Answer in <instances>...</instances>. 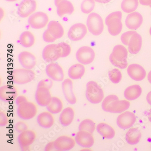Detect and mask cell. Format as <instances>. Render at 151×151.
<instances>
[{"label":"cell","mask_w":151,"mask_h":151,"mask_svg":"<svg viewBox=\"0 0 151 151\" xmlns=\"http://www.w3.org/2000/svg\"><path fill=\"white\" fill-rule=\"evenodd\" d=\"M129 101L119 100L118 96L110 95L107 96L102 102V109L105 112L111 113H121L129 109Z\"/></svg>","instance_id":"obj_1"},{"label":"cell","mask_w":151,"mask_h":151,"mask_svg":"<svg viewBox=\"0 0 151 151\" xmlns=\"http://www.w3.org/2000/svg\"><path fill=\"white\" fill-rule=\"evenodd\" d=\"M128 50L124 46L121 45H116L109 56L110 62L120 69H125L128 65Z\"/></svg>","instance_id":"obj_2"},{"label":"cell","mask_w":151,"mask_h":151,"mask_svg":"<svg viewBox=\"0 0 151 151\" xmlns=\"http://www.w3.org/2000/svg\"><path fill=\"white\" fill-rule=\"evenodd\" d=\"M122 18V13L120 11L113 12L106 18L105 24L111 35L117 36L122 32L123 29Z\"/></svg>","instance_id":"obj_3"},{"label":"cell","mask_w":151,"mask_h":151,"mask_svg":"<svg viewBox=\"0 0 151 151\" xmlns=\"http://www.w3.org/2000/svg\"><path fill=\"white\" fill-rule=\"evenodd\" d=\"M86 95L87 100L93 104L99 103L104 98L103 90L94 81H90L87 83Z\"/></svg>","instance_id":"obj_4"},{"label":"cell","mask_w":151,"mask_h":151,"mask_svg":"<svg viewBox=\"0 0 151 151\" xmlns=\"http://www.w3.org/2000/svg\"><path fill=\"white\" fill-rule=\"evenodd\" d=\"M86 24L88 31L95 36L101 35L104 29L103 20L99 14L95 12L88 15Z\"/></svg>","instance_id":"obj_5"},{"label":"cell","mask_w":151,"mask_h":151,"mask_svg":"<svg viewBox=\"0 0 151 151\" xmlns=\"http://www.w3.org/2000/svg\"><path fill=\"white\" fill-rule=\"evenodd\" d=\"M12 77L14 83L22 85L32 81L35 78V74L31 70L17 69L13 70Z\"/></svg>","instance_id":"obj_6"},{"label":"cell","mask_w":151,"mask_h":151,"mask_svg":"<svg viewBox=\"0 0 151 151\" xmlns=\"http://www.w3.org/2000/svg\"><path fill=\"white\" fill-rule=\"evenodd\" d=\"M37 113V108L32 102H25L18 106L17 114L22 120H29L35 117Z\"/></svg>","instance_id":"obj_7"},{"label":"cell","mask_w":151,"mask_h":151,"mask_svg":"<svg viewBox=\"0 0 151 151\" xmlns=\"http://www.w3.org/2000/svg\"><path fill=\"white\" fill-rule=\"evenodd\" d=\"M49 22V18L47 14L42 12H36L29 17V25L34 29H41L45 27Z\"/></svg>","instance_id":"obj_8"},{"label":"cell","mask_w":151,"mask_h":151,"mask_svg":"<svg viewBox=\"0 0 151 151\" xmlns=\"http://www.w3.org/2000/svg\"><path fill=\"white\" fill-rule=\"evenodd\" d=\"M95 56L94 50L88 46L81 47L76 53V58L78 61L83 65H89L92 63Z\"/></svg>","instance_id":"obj_9"},{"label":"cell","mask_w":151,"mask_h":151,"mask_svg":"<svg viewBox=\"0 0 151 151\" xmlns=\"http://www.w3.org/2000/svg\"><path fill=\"white\" fill-rule=\"evenodd\" d=\"M42 58L45 61L53 62L61 58V54L57 44H50L46 45L42 51Z\"/></svg>","instance_id":"obj_10"},{"label":"cell","mask_w":151,"mask_h":151,"mask_svg":"<svg viewBox=\"0 0 151 151\" xmlns=\"http://www.w3.org/2000/svg\"><path fill=\"white\" fill-rule=\"evenodd\" d=\"M46 75L49 77L56 81H62L65 77L64 70L61 66L55 62L48 64L45 69Z\"/></svg>","instance_id":"obj_11"},{"label":"cell","mask_w":151,"mask_h":151,"mask_svg":"<svg viewBox=\"0 0 151 151\" xmlns=\"http://www.w3.org/2000/svg\"><path fill=\"white\" fill-rule=\"evenodd\" d=\"M87 33V29L83 24L78 23L72 26L68 32V37L70 40L77 41L81 40Z\"/></svg>","instance_id":"obj_12"},{"label":"cell","mask_w":151,"mask_h":151,"mask_svg":"<svg viewBox=\"0 0 151 151\" xmlns=\"http://www.w3.org/2000/svg\"><path fill=\"white\" fill-rule=\"evenodd\" d=\"M37 8L35 0H23L18 8V14L21 17L25 18L32 15Z\"/></svg>","instance_id":"obj_13"},{"label":"cell","mask_w":151,"mask_h":151,"mask_svg":"<svg viewBox=\"0 0 151 151\" xmlns=\"http://www.w3.org/2000/svg\"><path fill=\"white\" fill-rule=\"evenodd\" d=\"M36 137V133L31 130H27L20 133L18 137V142L22 150H27L34 142Z\"/></svg>","instance_id":"obj_14"},{"label":"cell","mask_w":151,"mask_h":151,"mask_svg":"<svg viewBox=\"0 0 151 151\" xmlns=\"http://www.w3.org/2000/svg\"><path fill=\"white\" fill-rule=\"evenodd\" d=\"M54 142L56 151H68L71 150L76 145V141L73 137L68 136L59 137Z\"/></svg>","instance_id":"obj_15"},{"label":"cell","mask_w":151,"mask_h":151,"mask_svg":"<svg viewBox=\"0 0 151 151\" xmlns=\"http://www.w3.org/2000/svg\"><path fill=\"white\" fill-rule=\"evenodd\" d=\"M135 115L129 111H126L121 114L117 118V125L120 128L124 129H129L133 126L136 121Z\"/></svg>","instance_id":"obj_16"},{"label":"cell","mask_w":151,"mask_h":151,"mask_svg":"<svg viewBox=\"0 0 151 151\" xmlns=\"http://www.w3.org/2000/svg\"><path fill=\"white\" fill-rule=\"evenodd\" d=\"M76 143L82 147L89 148L93 146L94 137L92 134L84 131H79L75 136Z\"/></svg>","instance_id":"obj_17"},{"label":"cell","mask_w":151,"mask_h":151,"mask_svg":"<svg viewBox=\"0 0 151 151\" xmlns=\"http://www.w3.org/2000/svg\"><path fill=\"white\" fill-rule=\"evenodd\" d=\"M62 89L64 97L70 104L76 103L77 99L73 91V83L71 78H66L62 83Z\"/></svg>","instance_id":"obj_18"},{"label":"cell","mask_w":151,"mask_h":151,"mask_svg":"<svg viewBox=\"0 0 151 151\" xmlns=\"http://www.w3.org/2000/svg\"><path fill=\"white\" fill-rule=\"evenodd\" d=\"M18 60L22 67L29 70L34 68L37 64V58L33 54L29 51L21 52L18 55Z\"/></svg>","instance_id":"obj_19"},{"label":"cell","mask_w":151,"mask_h":151,"mask_svg":"<svg viewBox=\"0 0 151 151\" xmlns=\"http://www.w3.org/2000/svg\"><path fill=\"white\" fill-rule=\"evenodd\" d=\"M52 98L49 89L45 88H37L35 99L37 103L41 107H46Z\"/></svg>","instance_id":"obj_20"},{"label":"cell","mask_w":151,"mask_h":151,"mask_svg":"<svg viewBox=\"0 0 151 151\" xmlns=\"http://www.w3.org/2000/svg\"><path fill=\"white\" fill-rule=\"evenodd\" d=\"M127 72L131 78L137 81H142L146 76L145 69L138 64H133L129 65L127 69Z\"/></svg>","instance_id":"obj_21"},{"label":"cell","mask_w":151,"mask_h":151,"mask_svg":"<svg viewBox=\"0 0 151 151\" xmlns=\"http://www.w3.org/2000/svg\"><path fill=\"white\" fill-rule=\"evenodd\" d=\"M143 22V17L141 14L137 12H134L130 13L125 20L126 26L129 29L135 30L141 26Z\"/></svg>","instance_id":"obj_22"},{"label":"cell","mask_w":151,"mask_h":151,"mask_svg":"<svg viewBox=\"0 0 151 151\" xmlns=\"http://www.w3.org/2000/svg\"><path fill=\"white\" fill-rule=\"evenodd\" d=\"M18 91L14 86H4L0 88V99L1 101H11L17 97Z\"/></svg>","instance_id":"obj_23"},{"label":"cell","mask_w":151,"mask_h":151,"mask_svg":"<svg viewBox=\"0 0 151 151\" xmlns=\"http://www.w3.org/2000/svg\"><path fill=\"white\" fill-rule=\"evenodd\" d=\"M142 45V38L141 36L137 32L134 34L129 40L128 49L132 54H136L139 52Z\"/></svg>","instance_id":"obj_24"},{"label":"cell","mask_w":151,"mask_h":151,"mask_svg":"<svg viewBox=\"0 0 151 151\" xmlns=\"http://www.w3.org/2000/svg\"><path fill=\"white\" fill-rule=\"evenodd\" d=\"M39 125L44 129H49L55 123V119L52 114L49 112H43L40 114L37 118Z\"/></svg>","instance_id":"obj_25"},{"label":"cell","mask_w":151,"mask_h":151,"mask_svg":"<svg viewBox=\"0 0 151 151\" xmlns=\"http://www.w3.org/2000/svg\"><path fill=\"white\" fill-rule=\"evenodd\" d=\"M75 111L70 107L65 108L61 111L59 117V121L61 125L67 127L71 124L75 118Z\"/></svg>","instance_id":"obj_26"},{"label":"cell","mask_w":151,"mask_h":151,"mask_svg":"<svg viewBox=\"0 0 151 151\" xmlns=\"http://www.w3.org/2000/svg\"><path fill=\"white\" fill-rule=\"evenodd\" d=\"M58 16L62 17L66 15H71L75 11L73 4L68 0H63L56 5Z\"/></svg>","instance_id":"obj_27"},{"label":"cell","mask_w":151,"mask_h":151,"mask_svg":"<svg viewBox=\"0 0 151 151\" xmlns=\"http://www.w3.org/2000/svg\"><path fill=\"white\" fill-rule=\"evenodd\" d=\"M47 29L50 34L55 38H61L65 33L64 28L61 24L55 21H50L48 24Z\"/></svg>","instance_id":"obj_28"},{"label":"cell","mask_w":151,"mask_h":151,"mask_svg":"<svg viewBox=\"0 0 151 151\" xmlns=\"http://www.w3.org/2000/svg\"><path fill=\"white\" fill-rule=\"evenodd\" d=\"M96 130L101 136L108 139L114 138L115 135L114 129L109 125L105 123H101L99 124L97 126Z\"/></svg>","instance_id":"obj_29"},{"label":"cell","mask_w":151,"mask_h":151,"mask_svg":"<svg viewBox=\"0 0 151 151\" xmlns=\"http://www.w3.org/2000/svg\"><path fill=\"white\" fill-rule=\"evenodd\" d=\"M86 72V68L82 64H76L71 66L68 70V76L71 80L81 78Z\"/></svg>","instance_id":"obj_30"},{"label":"cell","mask_w":151,"mask_h":151,"mask_svg":"<svg viewBox=\"0 0 151 151\" xmlns=\"http://www.w3.org/2000/svg\"><path fill=\"white\" fill-rule=\"evenodd\" d=\"M142 89L139 85L135 84L127 88L125 90L124 95L128 100H134L139 97L141 95Z\"/></svg>","instance_id":"obj_31"},{"label":"cell","mask_w":151,"mask_h":151,"mask_svg":"<svg viewBox=\"0 0 151 151\" xmlns=\"http://www.w3.org/2000/svg\"><path fill=\"white\" fill-rule=\"evenodd\" d=\"M141 136V132L139 130L136 128H132L127 132L126 140L129 144L134 145L139 142Z\"/></svg>","instance_id":"obj_32"},{"label":"cell","mask_w":151,"mask_h":151,"mask_svg":"<svg viewBox=\"0 0 151 151\" xmlns=\"http://www.w3.org/2000/svg\"><path fill=\"white\" fill-rule=\"evenodd\" d=\"M46 107L48 111L51 114H59L63 110V103L59 98L52 97L50 102Z\"/></svg>","instance_id":"obj_33"},{"label":"cell","mask_w":151,"mask_h":151,"mask_svg":"<svg viewBox=\"0 0 151 151\" xmlns=\"http://www.w3.org/2000/svg\"><path fill=\"white\" fill-rule=\"evenodd\" d=\"M20 44L24 48H29L34 45L35 42L34 35L29 31L23 32L19 38Z\"/></svg>","instance_id":"obj_34"},{"label":"cell","mask_w":151,"mask_h":151,"mask_svg":"<svg viewBox=\"0 0 151 151\" xmlns=\"http://www.w3.org/2000/svg\"><path fill=\"white\" fill-rule=\"evenodd\" d=\"M138 6V0H123L121 7L127 13H131L134 12Z\"/></svg>","instance_id":"obj_35"},{"label":"cell","mask_w":151,"mask_h":151,"mask_svg":"<svg viewBox=\"0 0 151 151\" xmlns=\"http://www.w3.org/2000/svg\"><path fill=\"white\" fill-rule=\"evenodd\" d=\"M96 128V125L93 121L89 119L83 120L78 126V130L88 132L92 134Z\"/></svg>","instance_id":"obj_36"},{"label":"cell","mask_w":151,"mask_h":151,"mask_svg":"<svg viewBox=\"0 0 151 151\" xmlns=\"http://www.w3.org/2000/svg\"><path fill=\"white\" fill-rule=\"evenodd\" d=\"M95 5L94 0H83L81 4V10L84 14H89L93 11Z\"/></svg>","instance_id":"obj_37"},{"label":"cell","mask_w":151,"mask_h":151,"mask_svg":"<svg viewBox=\"0 0 151 151\" xmlns=\"http://www.w3.org/2000/svg\"><path fill=\"white\" fill-rule=\"evenodd\" d=\"M109 79L114 83H118L122 78V73L119 70L117 69H113L109 73Z\"/></svg>","instance_id":"obj_38"},{"label":"cell","mask_w":151,"mask_h":151,"mask_svg":"<svg viewBox=\"0 0 151 151\" xmlns=\"http://www.w3.org/2000/svg\"><path fill=\"white\" fill-rule=\"evenodd\" d=\"M57 45L61 54V58H65L70 55L71 51L70 45L65 42H61Z\"/></svg>","instance_id":"obj_39"},{"label":"cell","mask_w":151,"mask_h":151,"mask_svg":"<svg viewBox=\"0 0 151 151\" xmlns=\"http://www.w3.org/2000/svg\"><path fill=\"white\" fill-rule=\"evenodd\" d=\"M53 83L51 79L46 78L40 81L37 84V88H45L50 89L53 86Z\"/></svg>","instance_id":"obj_40"},{"label":"cell","mask_w":151,"mask_h":151,"mask_svg":"<svg viewBox=\"0 0 151 151\" xmlns=\"http://www.w3.org/2000/svg\"><path fill=\"white\" fill-rule=\"evenodd\" d=\"M15 130L19 133L27 130L28 129L27 125L23 121H19L15 125Z\"/></svg>","instance_id":"obj_41"},{"label":"cell","mask_w":151,"mask_h":151,"mask_svg":"<svg viewBox=\"0 0 151 151\" xmlns=\"http://www.w3.org/2000/svg\"><path fill=\"white\" fill-rule=\"evenodd\" d=\"M134 32L135 31H129V32L124 33L122 35L121 37V40L124 45H128L129 40Z\"/></svg>","instance_id":"obj_42"},{"label":"cell","mask_w":151,"mask_h":151,"mask_svg":"<svg viewBox=\"0 0 151 151\" xmlns=\"http://www.w3.org/2000/svg\"><path fill=\"white\" fill-rule=\"evenodd\" d=\"M42 37H43L44 41L47 43H52L57 40V39L54 37L50 34V33L47 29H46L43 34Z\"/></svg>","instance_id":"obj_43"},{"label":"cell","mask_w":151,"mask_h":151,"mask_svg":"<svg viewBox=\"0 0 151 151\" xmlns=\"http://www.w3.org/2000/svg\"><path fill=\"white\" fill-rule=\"evenodd\" d=\"M9 122V119L6 112L3 111L0 112V126L4 127L7 125Z\"/></svg>","instance_id":"obj_44"},{"label":"cell","mask_w":151,"mask_h":151,"mask_svg":"<svg viewBox=\"0 0 151 151\" xmlns=\"http://www.w3.org/2000/svg\"><path fill=\"white\" fill-rule=\"evenodd\" d=\"M28 101L27 99L25 96L21 95L18 96L16 99V104L17 106H19L20 104Z\"/></svg>","instance_id":"obj_45"},{"label":"cell","mask_w":151,"mask_h":151,"mask_svg":"<svg viewBox=\"0 0 151 151\" xmlns=\"http://www.w3.org/2000/svg\"><path fill=\"white\" fill-rule=\"evenodd\" d=\"M55 147L54 145V142H51L47 144L45 147V151H55Z\"/></svg>","instance_id":"obj_46"},{"label":"cell","mask_w":151,"mask_h":151,"mask_svg":"<svg viewBox=\"0 0 151 151\" xmlns=\"http://www.w3.org/2000/svg\"><path fill=\"white\" fill-rule=\"evenodd\" d=\"M139 1L141 5L149 6L151 8V0H139Z\"/></svg>","instance_id":"obj_47"},{"label":"cell","mask_w":151,"mask_h":151,"mask_svg":"<svg viewBox=\"0 0 151 151\" xmlns=\"http://www.w3.org/2000/svg\"><path fill=\"white\" fill-rule=\"evenodd\" d=\"M111 0H94V1L102 4H106L110 2Z\"/></svg>","instance_id":"obj_48"},{"label":"cell","mask_w":151,"mask_h":151,"mask_svg":"<svg viewBox=\"0 0 151 151\" xmlns=\"http://www.w3.org/2000/svg\"><path fill=\"white\" fill-rule=\"evenodd\" d=\"M147 100L148 103L151 105V91L149 92L147 96Z\"/></svg>","instance_id":"obj_49"},{"label":"cell","mask_w":151,"mask_h":151,"mask_svg":"<svg viewBox=\"0 0 151 151\" xmlns=\"http://www.w3.org/2000/svg\"><path fill=\"white\" fill-rule=\"evenodd\" d=\"M147 79H148V81L151 83V71L149 72L148 76H147Z\"/></svg>","instance_id":"obj_50"},{"label":"cell","mask_w":151,"mask_h":151,"mask_svg":"<svg viewBox=\"0 0 151 151\" xmlns=\"http://www.w3.org/2000/svg\"><path fill=\"white\" fill-rule=\"evenodd\" d=\"M148 118L149 121L151 122V109L149 110V112H148Z\"/></svg>","instance_id":"obj_51"},{"label":"cell","mask_w":151,"mask_h":151,"mask_svg":"<svg viewBox=\"0 0 151 151\" xmlns=\"http://www.w3.org/2000/svg\"><path fill=\"white\" fill-rule=\"evenodd\" d=\"M63 0H55V6L57 5L59 2H60V1H62Z\"/></svg>","instance_id":"obj_52"},{"label":"cell","mask_w":151,"mask_h":151,"mask_svg":"<svg viewBox=\"0 0 151 151\" xmlns=\"http://www.w3.org/2000/svg\"><path fill=\"white\" fill-rule=\"evenodd\" d=\"M6 1H9V2H14L17 1L18 0H6Z\"/></svg>","instance_id":"obj_53"},{"label":"cell","mask_w":151,"mask_h":151,"mask_svg":"<svg viewBox=\"0 0 151 151\" xmlns=\"http://www.w3.org/2000/svg\"><path fill=\"white\" fill-rule=\"evenodd\" d=\"M149 32H150V35H151V28H150V30H149Z\"/></svg>","instance_id":"obj_54"}]
</instances>
